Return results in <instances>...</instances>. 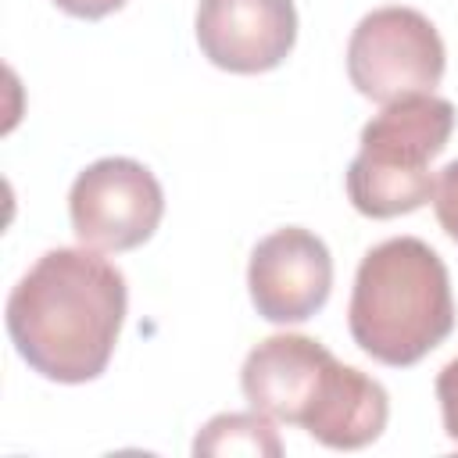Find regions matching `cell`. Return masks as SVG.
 <instances>
[{
  "label": "cell",
  "instance_id": "6da1fadb",
  "mask_svg": "<svg viewBox=\"0 0 458 458\" xmlns=\"http://www.w3.org/2000/svg\"><path fill=\"white\" fill-rule=\"evenodd\" d=\"M125 276L93 247H54L14 283L7 333L18 358L50 383L97 379L125 322Z\"/></svg>",
  "mask_w": 458,
  "mask_h": 458
},
{
  "label": "cell",
  "instance_id": "5b68a950",
  "mask_svg": "<svg viewBox=\"0 0 458 458\" xmlns=\"http://www.w3.org/2000/svg\"><path fill=\"white\" fill-rule=\"evenodd\" d=\"M447 50L437 25L415 7H376L347 39L351 86L376 104L433 93L444 79Z\"/></svg>",
  "mask_w": 458,
  "mask_h": 458
},
{
  "label": "cell",
  "instance_id": "8fae6325",
  "mask_svg": "<svg viewBox=\"0 0 458 458\" xmlns=\"http://www.w3.org/2000/svg\"><path fill=\"white\" fill-rule=\"evenodd\" d=\"M437 401H440L444 433H447L451 444H458V358H451L437 372Z\"/></svg>",
  "mask_w": 458,
  "mask_h": 458
},
{
  "label": "cell",
  "instance_id": "7c38bea8",
  "mask_svg": "<svg viewBox=\"0 0 458 458\" xmlns=\"http://www.w3.org/2000/svg\"><path fill=\"white\" fill-rule=\"evenodd\" d=\"M64 14L72 18H86V21H97V18H107L114 11L125 7V0H54Z\"/></svg>",
  "mask_w": 458,
  "mask_h": 458
},
{
  "label": "cell",
  "instance_id": "52a82bcc",
  "mask_svg": "<svg viewBox=\"0 0 458 458\" xmlns=\"http://www.w3.org/2000/svg\"><path fill=\"white\" fill-rule=\"evenodd\" d=\"M250 304L265 322L297 326L326 308L333 290V258L322 236L304 225H283L258 240L247 265Z\"/></svg>",
  "mask_w": 458,
  "mask_h": 458
},
{
  "label": "cell",
  "instance_id": "ba28073f",
  "mask_svg": "<svg viewBox=\"0 0 458 458\" xmlns=\"http://www.w3.org/2000/svg\"><path fill=\"white\" fill-rule=\"evenodd\" d=\"M200 54L233 75L279 68L297 43L293 0H200L193 18Z\"/></svg>",
  "mask_w": 458,
  "mask_h": 458
},
{
  "label": "cell",
  "instance_id": "277c9868",
  "mask_svg": "<svg viewBox=\"0 0 458 458\" xmlns=\"http://www.w3.org/2000/svg\"><path fill=\"white\" fill-rule=\"evenodd\" d=\"M454 132V104L437 93L383 104L361 129V147L347 165V197L365 218L411 215L433 197L429 161Z\"/></svg>",
  "mask_w": 458,
  "mask_h": 458
},
{
  "label": "cell",
  "instance_id": "3957f363",
  "mask_svg": "<svg viewBox=\"0 0 458 458\" xmlns=\"http://www.w3.org/2000/svg\"><path fill=\"white\" fill-rule=\"evenodd\" d=\"M351 340L390 369L422 361L454 329L444 258L419 236H390L365 250L347 304Z\"/></svg>",
  "mask_w": 458,
  "mask_h": 458
},
{
  "label": "cell",
  "instance_id": "7a4b0ae2",
  "mask_svg": "<svg viewBox=\"0 0 458 458\" xmlns=\"http://www.w3.org/2000/svg\"><path fill=\"white\" fill-rule=\"evenodd\" d=\"M240 390L250 408L308 429L333 451L369 447L390 419V397L379 379L336 361L326 344L301 333L261 340L243 358Z\"/></svg>",
  "mask_w": 458,
  "mask_h": 458
},
{
  "label": "cell",
  "instance_id": "30bf717a",
  "mask_svg": "<svg viewBox=\"0 0 458 458\" xmlns=\"http://www.w3.org/2000/svg\"><path fill=\"white\" fill-rule=\"evenodd\" d=\"M429 204H433L437 222L444 225V233L458 243V161H451V165H444V168L437 172Z\"/></svg>",
  "mask_w": 458,
  "mask_h": 458
},
{
  "label": "cell",
  "instance_id": "9c48e42d",
  "mask_svg": "<svg viewBox=\"0 0 458 458\" xmlns=\"http://www.w3.org/2000/svg\"><path fill=\"white\" fill-rule=\"evenodd\" d=\"M265 411H222L204 422V429L193 440V454H283L279 433Z\"/></svg>",
  "mask_w": 458,
  "mask_h": 458
},
{
  "label": "cell",
  "instance_id": "8992f818",
  "mask_svg": "<svg viewBox=\"0 0 458 458\" xmlns=\"http://www.w3.org/2000/svg\"><path fill=\"white\" fill-rule=\"evenodd\" d=\"M165 215V190L154 172L132 157H100L86 165L68 190V218L82 247L132 250L154 236Z\"/></svg>",
  "mask_w": 458,
  "mask_h": 458
}]
</instances>
